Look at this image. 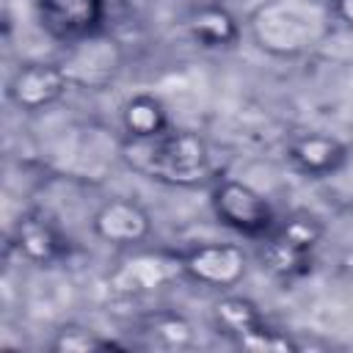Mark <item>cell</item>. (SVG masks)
I'll return each mask as SVG.
<instances>
[{
  "instance_id": "10",
  "label": "cell",
  "mask_w": 353,
  "mask_h": 353,
  "mask_svg": "<svg viewBox=\"0 0 353 353\" xmlns=\"http://www.w3.org/2000/svg\"><path fill=\"white\" fill-rule=\"evenodd\" d=\"M290 157L303 174L328 176L345 163L347 149L342 141H336L331 135H303L290 146Z\"/></svg>"
},
{
  "instance_id": "9",
  "label": "cell",
  "mask_w": 353,
  "mask_h": 353,
  "mask_svg": "<svg viewBox=\"0 0 353 353\" xmlns=\"http://www.w3.org/2000/svg\"><path fill=\"white\" fill-rule=\"evenodd\" d=\"M69 80L61 63H25L11 80V99L25 110H39L63 97Z\"/></svg>"
},
{
  "instance_id": "6",
  "label": "cell",
  "mask_w": 353,
  "mask_h": 353,
  "mask_svg": "<svg viewBox=\"0 0 353 353\" xmlns=\"http://www.w3.org/2000/svg\"><path fill=\"white\" fill-rule=\"evenodd\" d=\"M179 273H185V259L168 254H132L113 270L110 287L116 292L141 295L160 290L163 284L174 281Z\"/></svg>"
},
{
  "instance_id": "7",
  "label": "cell",
  "mask_w": 353,
  "mask_h": 353,
  "mask_svg": "<svg viewBox=\"0 0 353 353\" xmlns=\"http://www.w3.org/2000/svg\"><path fill=\"white\" fill-rule=\"evenodd\" d=\"M248 259L234 243H207L185 256V273L212 287H234L245 276Z\"/></svg>"
},
{
  "instance_id": "12",
  "label": "cell",
  "mask_w": 353,
  "mask_h": 353,
  "mask_svg": "<svg viewBox=\"0 0 353 353\" xmlns=\"http://www.w3.org/2000/svg\"><path fill=\"white\" fill-rule=\"evenodd\" d=\"M36 6L50 28L69 33L85 30L99 17V0H36Z\"/></svg>"
},
{
  "instance_id": "5",
  "label": "cell",
  "mask_w": 353,
  "mask_h": 353,
  "mask_svg": "<svg viewBox=\"0 0 353 353\" xmlns=\"http://www.w3.org/2000/svg\"><path fill=\"white\" fill-rule=\"evenodd\" d=\"M116 157V141L102 127H80L72 130L69 138L58 146L61 168L80 179H99Z\"/></svg>"
},
{
  "instance_id": "16",
  "label": "cell",
  "mask_w": 353,
  "mask_h": 353,
  "mask_svg": "<svg viewBox=\"0 0 353 353\" xmlns=\"http://www.w3.org/2000/svg\"><path fill=\"white\" fill-rule=\"evenodd\" d=\"M110 347H119V345L85 328H63L52 339V350L58 353H97V350H110Z\"/></svg>"
},
{
  "instance_id": "1",
  "label": "cell",
  "mask_w": 353,
  "mask_h": 353,
  "mask_svg": "<svg viewBox=\"0 0 353 353\" xmlns=\"http://www.w3.org/2000/svg\"><path fill=\"white\" fill-rule=\"evenodd\" d=\"M121 152L135 171L171 185H196L210 171L207 141L188 130H165L154 138H130Z\"/></svg>"
},
{
  "instance_id": "14",
  "label": "cell",
  "mask_w": 353,
  "mask_h": 353,
  "mask_svg": "<svg viewBox=\"0 0 353 353\" xmlns=\"http://www.w3.org/2000/svg\"><path fill=\"white\" fill-rule=\"evenodd\" d=\"M17 245L19 251L33 262H52L61 254V237L58 232L41 221V218H25L17 226Z\"/></svg>"
},
{
  "instance_id": "8",
  "label": "cell",
  "mask_w": 353,
  "mask_h": 353,
  "mask_svg": "<svg viewBox=\"0 0 353 353\" xmlns=\"http://www.w3.org/2000/svg\"><path fill=\"white\" fill-rule=\"evenodd\" d=\"M94 234L105 243H116V245H132L149 237L152 232V221L146 215V210L130 199H110L105 201L97 212H94Z\"/></svg>"
},
{
  "instance_id": "3",
  "label": "cell",
  "mask_w": 353,
  "mask_h": 353,
  "mask_svg": "<svg viewBox=\"0 0 353 353\" xmlns=\"http://www.w3.org/2000/svg\"><path fill=\"white\" fill-rule=\"evenodd\" d=\"M121 61H124V52H121V44L113 36L88 33L80 41L72 44V50L66 52L61 66H63V74H66L69 85L102 88L119 74Z\"/></svg>"
},
{
  "instance_id": "15",
  "label": "cell",
  "mask_w": 353,
  "mask_h": 353,
  "mask_svg": "<svg viewBox=\"0 0 353 353\" xmlns=\"http://www.w3.org/2000/svg\"><path fill=\"white\" fill-rule=\"evenodd\" d=\"M215 314H218V323H221L226 331L237 334L240 339H243L245 334H251L254 328L262 325V317H259L256 306H254L251 301H245V298H237V295L221 298V301L215 303Z\"/></svg>"
},
{
  "instance_id": "2",
  "label": "cell",
  "mask_w": 353,
  "mask_h": 353,
  "mask_svg": "<svg viewBox=\"0 0 353 353\" xmlns=\"http://www.w3.org/2000/svg\"><path fill=\"white\" fill-rule=\"evenodd\" d=\"M328 30V14L312 0H268L251 17L254 41L270 55H298Z\"/></svg>"
},
{
  "instance_id": "19",
  "label": "cell",
  "mask_w": 353,
  "mask_h": 353,
  "mask_svg": "<svg viewBox=\"0 0 353 353\" xmlns=\"http://www.w3.org/2000/svg\"><path fill=\"white\" fill-rule=\"evenodd\" d=\"M152 331L157 336L174 342V345H182V342L190 339V325L182 317H176V314H160V317H154L152 320Z\"/></svg>"
},
{
  "instance_id": "18",
  "label": "cell",
  "mask_w": 353,
  "mask_h": 353,
  "mask_svg": "<svg viewBox=\"0 0 353 353\" xmlns=\"http://www.w3.org/2000/svg\"><path fill=\"white\" fill-rule=\"evenodd\" d=\"M240 342H243V347H251V350H295L298 347L287 334L270 331L265 323L259 328H254L251 334H245Z\"/></svg>"
},
{
  "instance_id": "4",
  "label": "cell",
  "mask_w": 353,
  "mask_h": 353,
  "mask_svg": "<svg viewBox=\"0 0 353 353\" xmlns=\"http://www.w3.org/2000/svg\"><path fill=\"white\" fill-rule=\"evenodd\" d=\"M212 210L221 223L243 234H265L276 215L270 201L243 179L226 176L212 188Z\"/></svg>"
},
{
  "instance_id": "11",
  "label": "cell",
  "mask_w": 353,
  "mask_h": 353,
  "mask_svg": "<svg viewBox=\"0 0 353 353\" xmlns=\"http://www.w3.org/2000/svg\"><path fill=\"white\" fill-rule=\"evenodd\" d=\"M121 121H124V130L130 138H154L168 130V116H165L160 99L152 94H138V97L127 99V105L121 110Z\"/></svg>"
},
{
  "instance_id": "17",
  "label": "cell",
  "mask_w": 353,
  "mask_h": 353,
  "mask_svg": "<svg viewBox=\"0 0 353 353\" xmlns=\"http://www.w3.org/2000/svg\"><path fill=\"white\" fill-rule=\"evenodd\" d=\"M320 234H323V229H320V223H317L312 215H298V218H292V221L284 223L279 240L287 243L290 248L301 251V254H309V251L317 245Z\"/></svg>"
},
{
  "instance_id": "20",
  "label": "cell",
  "mask_w": 353,
  "mask_h": 353,
  "mask_svg": "<svg viewBox=\"0 0 353 353\" xmlns=\"http://www.w3.org/2000/svg\"><path fill=\"white\" fill-rule=\"evenodd\" d=\"M334 8L339 14V19L353 28V0H334Z\"/></svg>"
},
{
  "instance_id": "13",
  "label": "cell",
  "mask_w": 353,
  "mask_h": 353,
  "mask_svg": "<svg viewBox=\"0 0 353 353\" xmlns=\"http://www.w3.org/2000/svg\"><path fill=\"white\" fill-rule=\"evenodd\" d=\"M188 33L204 47H226L237 39V22L218 6H201L188 19Z\"/></svg>"
}]
</instances>
